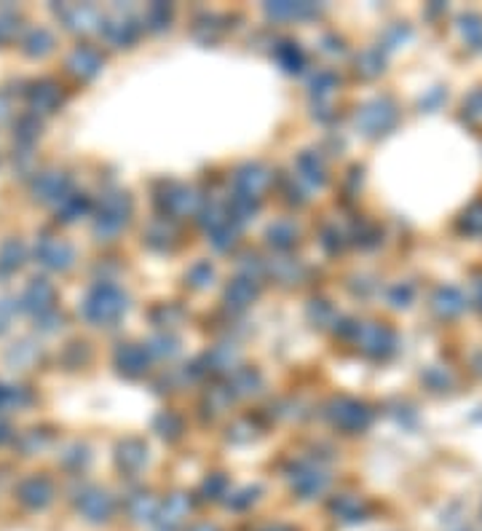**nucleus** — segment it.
<instances>
[{
	"label": "nucleus",
	"instance_id": "obj_1",
	"mask_svg": "<svg viewBox=\"0 0 482 531\" xmlns=\"http://www.w3.org/2000/svg\"><path fill=\"white\" fill-rule=\"evenodd\" d=\"M384 116L386 118H394V113H391V108L389 111H384V105H381V100L373 102V105H367L364 111H362L359 116V123L367 129L370 134H378V132H384L386 126H389V121H384Z\"/></svg>",
	"mask_w": 482,
	"mask_h": 531
},
{
	"label": "nucleus",
	"instance_id": "obj_2",
	"mask_svg": "<svg viewBox=\"0 0 482 531\" xmlns=\"http://www.w3.org/2000/svg\"><path fill=\"white\" fill-rule=\"evenodd\" d=\"M335 421L346 430H357V427H364L367 424V410L357 405V403H349L343 400L340 403V413H335Z\"/></svg>",
	"mask_w": 482,
	"mask_h": 531
},
{
	"label": "nucleus",
	"instance_id": "obj_3",
	"mask_svg": "<svg viewBox=\"0 0 482 531\" xmlns=\"http://www.w3.org/2000/svg\"><path fill=\"white\" fill-rule=\"evenodd\" d=\"M252 298H255V288L247 279H239V282L228 290V300H233L236 306H244V303H250Z\"/></svg>",
	"mask_w": 482,
	"mask_h": 531
},
{
	"label": "nucleus",
	"instance_id": "obj_4",
	"mask_svg": "<svg viewBox=\"0 0 482 531\" xmlns=\"http://www.w3.org/2000/svg\"><path fill=\"white\" fill-rule=\"evenodd\" d=\"M268 236H271V242L274 244L287 247V244H292V239H295V228H292L289 223H279V226H274V228L268 231Z\"/></svg>",
	"mask_w": 482,
	"mask_h": 531
},
{
	"label": "nucleus",
	"instance_id": "obj_5",
	"mask_svg": "<svg viewBox=\"0 0 482 531\" xmlns=\"http://www.w3.org/2000/svg\"><path fill=\"white\" fill-rule=\"evenodd\" d=\"M193 531H215V529H209V526H198V529H193Z\"/></svg>",
	"mask_w": 482,
	"mask_h": 531
}]
</instances>
